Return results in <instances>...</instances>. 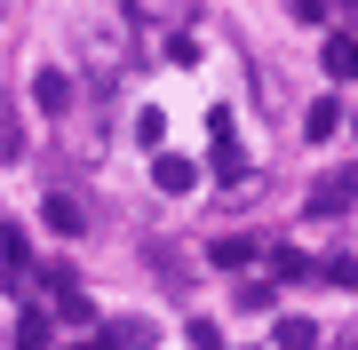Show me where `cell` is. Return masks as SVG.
<instances>
[{"label": "cell", "instance_id": "6da1fadb", "mask_svg": "<svg viewBox=\"0 0 358 350\" xmlns=\"http://www.w3.org/2000/svg\"><path fill=\"white\" fill-rule=\"evenodd\" d=\"M350 199H358V175H327L319 191H310V215H343Z\"/></svg>", "mask_w": 358, "mask_h": 350}, {"label": "cell", "instance_id": "7a4b0ae2", "mask_svg": "<svg viewBox=\"0 0 358 350\" xmlns=\"http://www.w3.org/2000/svg\"><path fill=\"white\" fill-rule=\"evenodd\" d=\"M152 183H159V191H192V159L159 152V159H152Z\"/></svg>", "mask_w": 358, "mask_h": 350}, {"label": "cell", "instance_id": "3957f363", "mask_svg": "<svg viewBox=\"0 0 358 350\" xmlns=\"http://www.w3.org/2000/svg\"><path fill=\"white\" fill-rule=\"evenodd\" d=\"M271 342H279V350H319V326H310V319H279Z\"/></svg>", "mask_w": 358, "mask_h": 350}, {"label": "cell", "instance_id": "277c9868", "mask_svg": "<svg viewBox=\"0 0 358 350\" xmlns=\"http://www.w3.org/2000/svg\"><path fill=\"white\" fill-rule=\"evenodd\" d=\"M334 128H343V104H334V96H319V104H310V119H303V136H310V143H327Z\"/></svg>", "mask_w": 358, "mask_h": 350}, {"label": "cell", "instance_id": "5b68a950", "mask_svg": "<svg viewBox=\"0 0 358 350\" xmlns=\"http://www.w3.org/2000/svg\"><path fill=\"white\" fill-rule=\"evenodd\" d=\"M327 72H334V80H358V40H350V32L327 40Z\"/></svg>", "mask_w": 358, "mask_h": 350}, {"label": "cell", "instance_id": "8992f818", "mask_svg": "<svg viewBox=\"0 0 358 350\" xmlns=\"http://www.w3.org/2000/svg\"><path fill=\"white\" fill-rule=\"evenodd\" d=\"M32 96H40V112H64V104H72V80H64V72H40Z\"/></svg>", "mask_w": 358, "mask_h": 350}, {"label": "cell", "instance_id": "52a82bcc", "mask_svg": "<svg viewBox=\"0 0 358 350\" xmlns=\"http://www.w3.org/2000/svg\"><path fill=\"white\" fill-rule=\"evenodd\" d=\"M40 215H48V231H80V223H88V215H80V199H64V191H56Z\"/></svg>", "mask_w": 358, "mask_h": 350}, {"label": "cell", "instance_id": "ba28073f", "mask_svg": "<svg viewBox=\"0 0 358 350\" xmlns=\"http://www.w3.org/2000/svg\"><path fill=\"white\" fill-rule=\"evenodd\" d=\"M103 342H112V350H143L152 326H143V319H120V326H103Z\"/></svg>", "mask_w": 358, "mask_h": 350}, {"label": "cell", "instance_id": "9c48e42d", "mask_svg": "<svg viewBox=\"0 0 358 350\" xmlns=\"http://www.w3.org/2000/svg\"><path fill=\"white\" fill-rule=\"evenodd\" d=\"M16 350H48V311H24V319H16Z\"/></svg>", "mask_w": 358, "mask_h": 350}, {"label": "cell", "instance_id": "30bf717a", "mask_svg": "<svg viewBox=\"0 0 358 350\" xmlns=\"http://www.w3.org/2000/svg\"><path fill=\"white\" fill-rule=\"evenodd\" d=\"M271 271H279V279H310V271H319V263H303V255H294V247H279V255H271Z\"/></svg>", "mask_w": 358, "mask_h": 350}, {"label": "cell", "instance_id": "8fae6325", "mask_svg": "<svg viewBox=\"0 0 358 350\" xmlns=\"http://www.w3.org/2000/svg\"><path fill=\"white\" fill-rule=\"evenodd\" d=\"M247 255H255V239H215V263H223V271H239Z\"/></svg>", "mask_w": 358, "mask_h": 350}, {"label": "cell", "instance_id": "7c38bea8", "mask_svg": "<svg viewBox=\"0 0 358 350\" xmlns=\"http://www.w3.org/2000/svg\"><path fill=\"white\" fill-rule=\"evenodd\" d=\"M16 152H24V136H16V119L0 112V159H16Z\"/></svg>", "mask_w": 358, "mask_h": 350}, {"label": "cell", "instance_id": "4fadbf2b", "mask_svg": "<svg viewBox=\"0 0 358 350\" xmlns=\"http://www.w3.org/2000/svg\"><path fill=\"white\" fill-rule=\"evenodd\" d=\"M72 350H112V342H103V335H88V342H72Z\"/></svg>", "mask_w": 358, "mask_h": 350}]
</instances>
